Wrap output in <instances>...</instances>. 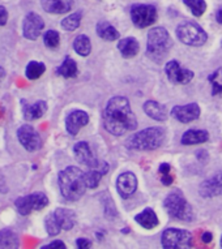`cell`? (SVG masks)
<instances>
[{
    "instance_id": "1",
    "label": "cell",
    "mask_w": 222,
    "mask_h": 249,
    "mask_svg": "<svg viewBox=\"0 0 222 249\" xmlns=\"http://www.w3.org/2000/svg\"><path fill=\"white\" fill-rule=\"evenodd\" d=\"M103 125L109 133L123 136L137 128V119L126 97H112L103 110Z\"/></svg>"
},
{
    "instance_id": "2",
    "label": "cell",
    "mask_w": 222,
    "mask_h": 249,
    "mask_svg": "<svg viewBox=\"0 0 222 249\" xmlns=\"http://www.w3.org/2000/svg\"><path fill=\"white\" fill-rule=\"evenodd\" d=\"M58 181L62 196L68 201L80 200L88 188L84 172L74 166H70L59 172Z\"/></svg>"
},
{
    "instance_id": "3",
    "label": "cell",
    "mask_w": 222,
    "mask_h": 249,
    "mask_svg": "<svg viewBox=\"0 0 222 249\" xmlns=\"http://www.w3.org/2000/svg\"><path fill=\"white\" fill-rule=\"evenodd\" d=\"M171 47H173V39L166 29L157 26L149 30L147 37V55L150 60L161 63Z\"/></svg>"
},
{
    "instance_id": "4",
    "label": "cell",
    "mask_w": 222,
    "mask_h": 249,
    "mask_svg": "<svg viewBox=\"0 0 222 249\" xmlns=\"http://www.w3.org/2000/svg\"><path fill=\"white\" fill-rule=\"evenodd\" d=\"M164 208L171 218L182 222L195 221V213L192 206L185 200L181 189H174L166 196L164 201Z\"/></svg>"
},
{
    "instance_id": "5",
    "label": "cell",
    "mask_w": 222,
    "mask_h": 249,
    "mask_svg": "<svg viewBox=\"0 0 222 249\" xmlns=\"http://www.w3.org/2000/svg\"><path fill=\"white\" fill-rule=\"evenodd\" d=\"M165 141V131L162 128L152 127L143 129V131L137 132L136 135L131 136L127 140L128 149L132 150H156Z\"/></svg>"
},
{
    "instance_id": "6",
    "label": "cell",
    "mask_w": 222,
    "mask_h": 249,
    "mask_svg": "<svg viewBox=\"0 0 222 249\" xmlns=\"http://www.w3.org/2000/svg\"><path fill=\"white\" fill-rule=\"evenodd\" d=\"M178 39L185 46L199 47L208 41V34L204 29L195 21H185L175 29Z\"/></svg>"
},
{
    "instance_id": "7",
    "label": "cell",
    "mask_w": 222,
    "mask_h": 249,
    "mask_svg": "<svg viewBox=\"0 0 222 249\" xmlns=\"http://www.w3.org/2000/svg\"><path fill=\"white\" fill-rule=\"evenodd\" d=\"M192 233L187 230L170 227L162 233L161 243L165 249H187L192 247Z\"/></svg>"
},
{
    "instance_id": "8",
    "label": "cell",
    "mask_w": 222,
    "mask_h": 249,
    "mask_svg": "<svg viewBox=\"0 0 222 249\" xmlns=\"http://www.w3.org/2000/svg\"><path fill=\"white\" fill-rule=\"evenodd\" d=\"M131 20L136 28H148L157 21L156 7L152 4H133L131 7Z\"/></svg>"
},
{
    "instance_id": "9",
    "label": "cell",
    "mask_w": 222,
    "mask_h": 249,
    "mask_svg": "<svg viewBox=\"0 0 222 249\" xmlns=\"http://www.w3.org/2000/svg\"><path fill=\"white\" fill-rule=\"evenodd\" d=\"M17 212L21 215H28L32 212H38L45 209L49 205V198L45 193H33L29 196L18 197L15 202Z\"/></svg>"
},
{
    "instance_id": "10",
    "label": "cell",
    "mask_w": 222,
    "mask_h": 249,
    "mask_svg": "<svg viewBox=\"0 0 222 249\" xmlns=\"http://www.w3.org/2000/svg\"><path fill=\"white\" fill-rule=\"evenodd\" d=\"M165 72H166L167 80L175 85H185L189 81H192L193 78L192 71L182 68L179 61L177 60L167 61L165 66Z\"/></svg>"
},
{
    "instance_id": "11",
    "label": "cell",
    "mask_w": 222,
    "mask_h": 249,
    "mask_svg": "<svg viewBox=\"0 0 222 249\" xmlns=\"http://www.w3.org/2000/svg\"><path fill=\"white\" fill-rule=\"evenodd\" d=\"M17 137L22 146L28 151H37L41 149L42 140L41 136L32 125H21L17 131Z\"/></svg>"
},
{
    "instance_id": "12",
    "label": "cell",
    "mask_w": 222,
    "mask_h": 249,
    "mask_svg": "<svg viewBox=\"0 0 222 249\" xmlns=\"http://www.w3.org/2000/svg\"><path fill=\"white\" fill-rule=\"evenodd\" d=\"M43 28H45V21L36 12L28 13L24 20V26H22L24 37L26 39L34 41L41 36Z\"/></svg>"
},
{
    "instance_id": "13",
    "label": "cell",
    "mask_w": 222,
    "mask_h": 249,
    "mask_svg": "<svg viewBox=\"0 0 222 249\" xmlns=\"http://www.w3.org/2000/svg\"><path fill=\"white\" fill-rule=\"evenodd\" d=\"M170 114L175 120L187 124V123L198 120L200 118L202 110L198 103H188V105H183V106L173 107Z\"/></svg>"
},
{
    "instance_id": "14",
    "label": "cell",
    "mask_w": 222,
    "mask_h": 249,
    "mask_svg": "<svg viewBox=\"0 0 222 249\" xmlns=\"http://www.w3.org/2000/svg\"><path fill=\"white\" fill-rule=\"evenodd\" d=\"M199 193L204 198L222 196V171L216 172L212 178L204 180L200 184Z\"/></svg>"
},
{
    "instance_id": "15",
    "label": "cell",
    "mask_w": 222,
    "mask_h": 249,
    "mask_svg": "<svg viewBox=\"0 0 222 249\" xmlns=\"http://www.w3.org/2000/svg\"><path fill=\"white\" fill-rule=\"evenodd\" d=\"M116 189L123 198L131 197L137 189V178L133 172H123L116 179Z\"/></svg>"
},
{
    "instance_id": "16",
    "label": "cell",
    "mask_w": 222,
    "mask_h": 249,
    "mask_svg": "<svg viewBox=\"0 0 222 249\" xmlns=\"http://www.w3.org/2000/svg\"><path fill=\"white\" fill-rule=\"evenodd\" d=\"M89 123V115L82 110H74L66 118V129L71 136H76Z\"/></svg>"
},
{
    "instance_id": "17",
    "label": "cell",
    "mask_w": 222,
    "mask_h": 249,
    "mask_svg": "<svg viewBox=\"0 0 222 249\" xmlns=\"http://www.w3.org/2000/svg\"><path fill=\"white\" fill-rule=\"evenodd\" d=\"M74 154L76 157V160H78V163L84 164V166H87L89 168L95 167L99 162L92 153L89 143L85 142V141H80V142L74 145Z\"/></svg>"
},
{
    "instance_id": "18",
    "label": "cell",
    "mask_w": 222,
    "mask_h": 249,
    "mask_svg": "<svg viewBox=\"0 0 222 249\" xmlns=\"http://www.w3.org/2000/svg\"><path fill=\"white\" fill-rule=\"evenodd\" d=\"M107 172H109V163L105 160H99L95 167L89 168V171L84 172V179H85L88 188H97L102 176L106 175Z\"/></svg>"
},
{
    "instance_id": "19",
    "label": "cell",
    "mask_w": 222,
    "mask_h": 249,
    "mask_svg": "<svg viewBox=\"0 0 222 249\" xmlns=\"http://www.w3.org/2000/svg\"><path fill=\"white\" fill-rule=\"evenodd\" d=\"M46 111H47V103L45 101H38L33 105H29L22 101V114H24V118L29 122L42 118Z\"/></svg>"
},
{
    "instance_id": "20",
    "label": "cell",
    "mask_w": 222,
    "mask_h": 249,
    "mask_svg": "<svg viewBox=\"0 0 222 249\" xmlns=\"http://www.w3.org/2000/svg\"><path fill=\"white\" fill-rule=\"evenodd\" d=\"M74 7V0H42V8L46 12L62 15L70 12Z\"/></svg>"
},
{
    "instance_id": "21",
    "label": "cell",
    "mask_w": 222,
    "mask_h": 249,
    "mask_svg": "<svg viewBox=\"0 0 222 249\" xmlns=\"http://www.w3.org/2000/svg\"><path fill=\"white\" fill-rule=\"evenodd\" d=\"M143 108H144V112L148 115L149 118H152L153 120H157V122H165L169 116L167 108L164 105L156 102V101H147Z\"/></svg>"
},
{
    "instance_id": "22",
    "label": "cell",
    "mask_w": 222,
    "mask_h": 249,
    "mask_svg": "<svg viewBox=\"0 0 222 249\" xmlns=\"http://www.w3.org/2000/svg\"><path fill=\"white\" fill-rule=\"evenodd\" d=\"M135 221L145 230L156 229L157 226H158V223H160L158 216H157V214L154 213V210L150 208L144 209L143 212L139 213V214L135 216Z\"/></svg>"
},
{
    "instance_id": "23",
    "label": "cell",
    "mask_w": 222,
    "mask_h": 249,
    "mask_svg": "<svg viewBox=\"0 0 222 249\" xmlns=\"http://www.w3.org/2000/svg\"><path fill=\"white\" fill-rule=\"evenodd\" d=\"M118 50L122 53V56L126 57V59H131V57L137 55L139 50H140V45H139L136 38L127 37L118 42Z\"/></svg>"
},
{
    "instance_id": "24",
    "label": "cell",
    "mask_w": 222,
    "mask_h": 249,
    "mask_svg": "<svg viewBox=\"0 0 222 249\" xmlns=\"http://www.w3.org/2000/svg\"><path fill=\"white\" fill-rule=\"evenodd\" d=\"M208 140H209V133L204 129H189L182 136L181 142L183 145H198V143L206 142Z\"/></svg>"
},
{
    "instance_id": "25",
    "label": "cell",
    "mask_w": 222,
    "mask_h": 249,
    "mask_svg": "<svg viewBox=\"0 0 222 249\" xmlns=\"http://www.w3.org/2000/svg\"><path fill=\"white\" fill-rule=\"evenodd\" d=\"M95 32L98 34V37L105 39V41L114 42L116 39H119L120 37L119 32L107 21H99L97 26H95Z\"/></svg>"
},
{
    "instance_id": "26",
    "label": "cell",
    "mask_w": 222,
    "mask_h": 249,
    "mask_svg": "<svg viewBox=\"0 0 222 249\" xmlns=\"http://www.w3.org/2000/svg\"><path fill=\"white\" fill-rule=\"evenodd\" d=\"M54 214L56 216V221H58L60 229L64 230V231H70L74 226L76 216H74V213L70 209H56Z\"/></svg>"
},
{
    "instance_id": "27",
    "label": "cell",
    "mask_w": 222,
    "mask_h": 249,
    "mask_svg": "<svg viewBox=\"0 0 222 249\" xmlns=\"http://www.w3.org/2000/svg\"><path fill=\"white\" fill-rule=\"evenodd\" d=\"M56 73L64 78L76 77L77 76V64H76V61L74 59H71L70 56H67L62 63V66L56 70Z\"/></svg>"
},
{
    "instance_id": "28",
    "label": "cell",
    "mask_w": 222,
    "mask_h": 249,
    "mask_svg": "<svg viewBox=\"0 0 222 249\" xmlns=\"http://www.w3.org/2000/svg\"><path fill=\"white\" fill-rule=\"evenodd\" d=\"M74 50L80 55V56H88L92 51L91 39L85 34H80L74 38Z\"/></svg>"
},
{
    "instance_id": "29",
    "label": "cell",
    "mask_w": 222,
    "mask_h": 249,
    "mask_svg": "<svg viewBox=\"0 0 222 249\" xmlns=\"http://www.w3.org/2000/svg\"><path fill=\"white\" fill-rule=\"evenodd\" d=\"M18 247V236L11 230L0 231V248H17Z\"/></svg>"
},
{
    "instance_id": "30",
    "label": "cell",
    "mask_w": 222,
    "mask_h": 249,
    "mask_svg": "<svg viewBox=\"0 0 222 249\" xmlns=\"http://www.w3.org/2000/svg\"><path fill=\"white\" fill-rule=\"evenodd\" d=\"M46 67L43 63H39V61H30L29 64L26 66V70H25V76L29 78V80H37L45 73Z\"/></svg>"
},
{
    "instance_id": "31",
    "label": "cell",
    "mask_w": 222,
    "mask_h": 249,
    "mask_svg": "<svg viewBox=\"0 0 222 249\" xmlns=\"http://www.w3.org/2000/svg\"><path fill=\"white\" fill-rule=\"evenodd\" d=\"M208 81L212 85V95H222V68H218L208 77Z\"/></svg>"
},
{
    "instance_id": "32",
    "label": "cell",
    "mask_w": 222,
    "mask_h": 249,
    "mask_svg": "<svg viewBox=\"0 0 222 249\" xmlns=\"http://www.w3.org/2000/svg\"><path fill=\"white\" fill-rule=\"evenodd\" d=\"M81 18H82V13L81 12H74L70 16H67L64 20L62 21V28L67 32H74L76 29L80 26L81 24Z\"/></svg>"
},
{
    "instance_id": "33",
    "label": "cell",
    "mask_w": 222,
    "mask_h": 249,
    "mask_svg": "<svg viewBox=\"0 0 222 249\" xmlns=\"http://www.w3.org/2000/svg\"><path fill=\"white\" fill-rule=\"evenodd\" d=\"M183 3L188 7L195 17L203 16L206 11L205 0H183Z\"/></svg>"
},
{
    "instance_id": "34",
    "label": "cell",
    "mask_w": 222,
    "mask_h": 249,
    "mask_svg": "<svg viewBox=\"0 0 222 249\" xmlns=\"http://www.w3.org/2000/svg\"><path fill=\"white\" fill-rule=\"evenodd\" d=\"M46 226V231L49 233L50 236H56L59 232H60V226H59L58 221H56V216L54 213H50L49 215L46 216L45 221Z\"/></svg>"
},
{
    "instance_id": "35",
    "label": "cell",
    "mask_w": 222,
    "mask_h": 249,
    "mask_svg": "<svg viewBox=\"0 0 222 249\" xmlns=\"http://www.w3.org/2000/svg\"><path fill=\"white\" fill-rule=\"evenodd\" d=\"M43 42L46 47L49 49H56L60 43V37L56 30H47L43 36Z\"/></svg>"
},
{
    "instance_id": "36",
    "label": "cell",
    "mask_w": 222,
    "mask_h": 249,
    "mask_svg": "<svg viewBox=\"0 0 222 249\" xmlns=\"http://www.w3.org/2000/svg\"><path fill=\"white\" fill-rule=\"evenodd\" d=\"M170 171H171V166H170L169 163H162L160 166V168H158V172H160L161 175V181H162V184L164 185H166V187H169V185H171L173 184V175L170 174Z\"/></svg>"
},
{
    "instance_id": "37",
    "label": "cell",
    "mask_w": 222,
    "mask_h": 249,
    "mask_svg": "<svg viewBox=\"0 0 222 249\" xmlns=\"http://www.w3.org/2000/svg\"><path fill=\"white\" fill-rule=\"evenodd\" d=\"M76 245H77L78 249H88L92 247V241L89 239H85V237H78L76 240Z\"/></svg>"
},
{
    "instance_id": "38",
    "label": "cell",
    "mask_w": 222,
    "mask_h": 249,
    "mask_svg": "<svg viewBox=\"0 0 222 249\" xmlns=\"http://www.w3.org/2000/svg\"><path fill=\"white\" fill-rule=\"evenodd\" d=\"M7 21H8V12L3 5H0V26H4Z\"/></svg>"
},
{
    "instance_id": "39",
    "label": "cell",
    "mask_w": 222,
    "mask_h": 249,
    "mask_svg": "<svg viewBox=\"0 0 222 249\" xmlns=\"http://www.w3.org/2000/svg\"><path fill=\"white\" fill-rule=\"evenodd\" d=\"M43 249H51V248H60V249H66V244L63 243L62 240H55L53 243H50V244L45 245V247H42Z\"/></svg>"
},
{
    "instance_id": "40",
    "label": "cell",
    "mask_w": 222,
    "mask_h": 249,
    "mask_svg": "<svg viewBox=\"0 0 222 249\" xmlns=\"http://www.w3.org/2000/svg\"><path fill=\"white\" fill-rule=\"evenodd\" d=\"M212 239H213V235H212L209 231H205V232H203L202 240L204 241V243H210V241H212Z\"/></svg>"
},
{
    "instance_id": "41",
    "label": "cell",
    "mask_w": 222,
    "mask_h": 249,
    "mask_svg": "<svg viewBox=\"0 0 222 249\" xmlns=\"http://www.w3.org/2000/svg\"><path fill=\"white\" fill-rule=\"evenodd\" d=\"M216 20H217L218 24H222V8L218 9L217 13H216Z\"/></svg>"
},
{
    "instance_id": "42",
    "label": "cell",
    "mask_w": 222,
    "mask_h": 249,
    "mask_svg": "<svg viewBox=\"0 0 222 249\" xmlns=\"http://www.w3.org/2000/svg\"><path fill=\"white\" fill-rule=\"evenodd\" d=\"M4 78H5V71L3 70L1 67H0V84L3 82V80H4Z\"/></svg>"
},
{
    "instance_id": "43",
    "label": "cell",
    "mask_w": 222,
    "mask_h": 249,
    "mask_svg": "<svg viewBox=\"0 0 222 249\" xmlns=\"http://www.w3.org/2000/svg\"><path fill=\"white\" fill-rule=\"evenodd\" d=\"M221 248H222V236H221Z\"/></svg>"
},
{
    "instance_id": "44",
    "label": "cell",
    "mask_w": 222,
    "mask_h": 249,
    "mask_svg": "<svg viewBox=\"0 0 222 249\" xmlns=\"http://www.w3.org/2000/svg\"><path fill=\"white\" fill-rule=\"evenodd\" d=\"M221 46H222V41H221Z\"/></svg>"
}]
</instances>
